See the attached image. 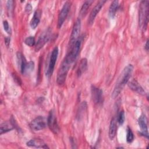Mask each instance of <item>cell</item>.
Here are the masks:
<instances>
[{"label":"cell","mask_w":149,"mask_h":149,"mask_svg":"<svg viewBox=\"0 0 149 149\" xmlns=\"http://www.w3.org/2000/svg\"><path fill=\"white\" fill-rule=\"evenodd\" d=\"M133 70V66L132 65H128L124 68L118 79L114 90L112 92V95L113 98L118 97L122 91L125 84L128 83L132 74Z\"/></svg>","instance_id":"obj_1"},{"label":"cell","mask_w":149,"mask_h":149,"mask_svg":"<svg viewBox=\"0 0 149 149\" xmlns=\"http://www.w3.org/2000/svg\"><path fill=\"white\" fill-rule=\"evenodd\" d=\"M148 1H143L140 3L139 8V24L143 31H146L148 24Z\"/></svg>","instance_id":"obj_2"},{"label":"cell","mask_w":149,"mask_h":149,"mask_svg":"<svg viewBox=\"0 0 149 149\" xmlns=\"http://www.w3.org/2000/svg\"><path fill=\"white\" fill-rule=\"evenodd\" d=\"M81 43V40L78 39L71 47H69L70 50L68 51L66 56L64 58L69 64L71 65L76 59L80 52Z\"/></svg>","instance_id":"obj_3"},{"label":"cell","mask_w":149,"mask_h":149,"mask_svg":"<svg viewBox=\"0 0 149 149\" xmlns=\"http://www.w3.org/2000/svg\"><path fill=\"white\" fill-rule=\"evenodd\" d=\"M70 67V64L68 63L64 59L58 69L57 73L56 82L58 84L62 85L65 83Z\"/></svg>","instance_id":"obj_4"},{"label":"cell","mask_w":149,"mask_h":149,"mask_svg":"<svg viewBox=\"0 0 149 149\" xmlns=\"http://www.w3.org/2000/svg\"><path fill=\"white\" fill-rule=\"evenodd\" d=\"M47 125V119L41 116L34 119L30 124V127L33 131H39L44 129Z\"/></svg>","instance_id":"obj_5"},{"label":"cell","mask_w":149,"mask_h":149,"mask_svg":"<svg viewBox=\"0 0 149 149\" xmlns=\"http://www.w3.org/2000/svg\"><path fill=\"white\" fill-rule=\"evenodd\" d=\"M70 6H71V3L70 2L67 1L64 3L58 15V29H60L62 27L63 23L66 20L68 15V13L69 12Z\"/></svg>","instance_id":"obj_6"},{"label":"cell","mask_w":149,"mask_h":149,"mask_svg":"<svg viewBox=\"0 0 149 149\" xmlns=\"http://www.w3.org/2000/svg\"><path fill=\"white\" fill-rule=\"evenodd\" d=\"M47 125L51 131L54 134H57L59 132V127L57 122V119L55 112L51 110L47 118Z\"/></svg>","instance_id":"obj_7"},{"label":"cell","mask_w":149,"mask_h":149,"mask_svg":"<svg viewBox=\"0 0 149 149\" xmlns=\"http://www.w3.org/2000/svg\"><path fill=\"white\" fill-rule=\"evenodd\" d=\"M58 48L57 47H55L52 52H51V55L50 56V59H49V65H48V68L47 69V70L46 72V75L48 77H50L54 70V68H55V63L58 58Z\"/></svg>","instance_id":"obj_8"},{"label":"cell","mask_w":149,"mask_h":149,"mask_svg":"<svg viewBox=\"0 0 149 149\" xmlns=\"http://www.w3.org/2000/svg\"><path fill=\"white\" fill-rule=\"evenodd\" d=\"M80 29H81V20L80 19H77L73 26V27L72 31V33H71V36L69 40L70 47H71L76 42V41L79 39L78 38L80 34Z\"/></svg>","instance_id":"obj_9"},{"label":"cell","mask_w":149,"mask_h":149,"mask_svg":"<svg viewBox=\"0 0 149 149\" xmlns=\"http://www.w3.org/2000/svg\"><path fill=\"white\" fill-rule=\"evenodd\" d=\"M91 97L94 102L97 105L101 104L103 102L102 91L95 86L91 87Z\"/></svg>","instance_id":"obj_10"},{"label":"cell","mask_w":149,"mask_h":149,"mask_svg":"<svg viewBox=\"0 0 149 149\" xmlns=\"http://www.w3.org/2000/svg\"><path fill=\"white\" fill-rule=\"evenodd\" d=\"M105 2H106V1H100L96 4V5L94 7V8L91 11L89 17H88V24L90 25L93 24L97 15L100 11L101 9L102 8V7L103 6V5Z\"/></svg>","instance_id":"obj_11"},{"label":"cell","mask_w":149,"mask_h":149,"mask_svg":"<svg viewBox=\"0 0 149 149\" xmlns=\"http://www.w3.org/2000/svg\"><path fill=\"white\" fill-rule=\"evenodd\" d=\"M50 31L49 30H47L45 32H44L39 38L38 40L37 43L36 44L35 47V50L36 51H38L41 48L43 47V46L48 41L49 39V35Z\"/></svg>","instance_id":"obj_12"},{"label":"cell","mask_w":149,"mask_h":149,"mask_svg":"<svg viewBox=\"0 0 149 149\" xmlns=\"http://www.w3.org/2000/svg\"><path fill=\"white\" fill-rule=\"evenodd\" d=\"M138 123L139 127L141 129V133L142 135L146 137H148V127H147V119L146 116L142 114L139 117L138 120Z\"/></svg>","instance_id":"obj_13"},{"label":"cell","mask_w":149,"mask_h":149,"mask_svg":"<svg viewBox=\"0 0 149 149\" xmlns=\"http://www.w3.org/2000/svg\"><path fill=\"white\" fill-rule=\"evenodd\" d=\"M128 86L129 88L134 92L140 94V95H145L146 92L143 88L140 86V84L136 81V80H133L128 83Z\"/></svg>","instance_id":"obj_14"},{"label":"cell","mask_w":149,"mask_h":149,"mask_svg":"<svg viewBox=\"0 0 149 149\" xmlns=\"http://www.w3.org/2000/svg\"><path fill=\"white\" fill-rule=\"evenodd\" d=\"M27 146L30 147H35V148H48L47 144L44 142L43 140L40 139H33L30 141L27 142Z\"/></svg>","instance_id":"obj_15"},{"label":"cell","mask_w":149,"mask_h":149,"mask_svg":"<svg viewBox=\"0 0 149 149\" xmlns=\"http://www.w3.org/2000/svg\"><path fill=\"white\" fill-rule=\"evenodd\" d=\"M117 132V124L116 120L115 118L111 119L109 127V132L108 136L111 140H113L116 136Z\"/></svg>","instance_id":"obj_16"},{"label":"cell","mask_w":149,"mask_h":149,"mask_svg":"<svg viewBox=\"0 0 149 149\" xmlns=\"http://www.w3.org/2000/svg\"><path fill=\"white\" fill-rule=\"evenodd\" d=\"M41 12L39 10H36L34 13V15L30 21V26L33 29H35L38 25L40 22Z\"/></svg>","instance_id":"obj_17"},{"label":"cell","mask_w":149,"mask_h":149,"mask_svg":"<svg viewBox=\"0 0 149 149\" xmlns=\"http://www.w3.org/2000/svg\"><path fill=\"white\" fill-rule=\"evenodd\" d=\"M16 56H17V62H18V65L20 66V71H21L22 73L23 74L27 62H26V60L24 55H23V54L21 52H17V54H16Z\"/></svg>","instance_id":"obj_18"},{"label":"cell","mask_w":149,"mask_h":149,"mask_svg":"<svg viewBox=\"0 0 149 149\" xmlns=\"http://www.w3.org/2000/svg\"><path fill=\"white\" fill-rule=\"evenodd\" d=\"M119 8V2L118 1H113L112 2L109 8V15L111 18H113L115 16L116 12Z\"/></svg>","instance_id":"obj_19"},{"label":"cell","mask_w":149,"mask_h":149,"mask_svg":"<svg viewBox=\"0 0 149 149\" xmlns=\"http://www.w3.org/2000/svg\"><path fill=\"white\" fill-rule=\"evenodd\" d=\"M87 68V61L86 58H83L79 64V66L77 69V76H80L82 73H83Z\"/></svg>","instance_id":"obj_20"},{"label":"cell","mask_w":149,"mask_h":149,"mask_svg":"<svg viewBox=\"0 0 149 149\" xmlns=\"http://www.w3.org/2000/svg\"><path fill=\"white\" fill-rule=\"evenodd\" d=\"M93 2V1H90V0L89 1H86L84 2V3L81 6V8L80 10V15L81 17L85 16V15L87 13L88 8H90V6H91V5Z\"/></svg>","instance_id":"obj_21"},{"label":"cell","mask_w":149,"mask_h":149,"mask_svg":"<svg viewBox=\"0 0 149 149\" xmlns=\"http://www.w3.org/2000/svg\"><path fill=\"white\" fill-rule=\"evenodd\" d=\"M13 129V125L12 123L8 122H4L1 125V129H0V134H2L4 133L10 131Z\"/></svg>","instance_id":"obj_22"},{"label":"cell","mask_w":149,"mask_h":149,"mask_svg":"<svg viewBox=\"0 0 149 149\" xmlns=\"http://www.w3.org/2000/svg\"><path fill=\"white\" fill-rule=\"evenodd\" d=\"M34 68V62H32V61H30L29 62L27 63V65L25 67V69L24 70V72H23V74H29L30 73H31L33 70Z\"/></svg>","instance_id":"obj_23"},{"label":"cell","mask_w":149,"mask_h":149,"mask_svg":"<svg viewBox=\"0 0 149 149\" xmlns=\"http://www.w3.org/2000/svg\"><path fill=\"white\" fill-rule=\"evenodd\" d=\"M134 139V135L133 133L129 127H127V130H126V141L127 143H130L133 141Z\"/></svg>","instance_id":"obj_24"},{"label":"cell","mask_w":149,"mask_h":149,"mask_svg":"<svg viewBox=\"0 0 149 149\" xmlns=\"http://www.w3.org/2000/svg\"><path fill=\"white\" fill-rule=\"evenodd\" d=\"M24 43L29 47H32L34 45L36 44L34 37L33 36H30L27 37L24 40Z\"/></svg>","instance_id":"obj_25"},{"label":"cell","mask_w":149,"mask_h":149,"mask_svg":"<svg viewBox=\"0 0 149 149\" xmlns=\"http://www.w3.org/2000/svg\"><path fill=\"white\" fill-rule=\"evenodd\" d=\"M125 112L123 111H120L118 115V117H117V122L120 124V125H122L124 122H125Z\"/></svg>","instance_id":"obj_26"},{"label":"cell","mask_w":149,"mask_h":149,"mask_svg":"<svg viewBox=\"0 0 149 149\" xmlns=\"http://www.w3.org/2000/svg\"><path fill=\"white\" fill-rule=\"evenodd\" d=\"M13 1H8L7 2V10L9 15H11L13 12Z\"/></svg>","instance_id":"obj_27"},{"label":"cell","mask_w":149,"mask_h":149,"mask_svg":"<svg viewBox=\"0 0 149 149\" xmlns=\"http://www.w3.org/2000/svg\"><path fill=\"white\" fill-rule=\"evenodd\" d=\"M3 26L5 31H6L8 33H10V27L8 24V22L6 20H5L3 22Z\"/></svg>","instance_id":"obj_28"},{"label":"cell","mask_w":149,"mask_h":149,"mask_svg":"<svg viewBox=\"0 0 149 149\" xmlns=\"http://www.w3.org/2000/svg\"><path fill=\"white\" fill-rule=\"evenodd\" d=\"M5 43L6 44V45L7 47H8L9 45V44H10V38L9 37H6L5 38Z\"/></svg>","instance_id":"obj_29"},{"label":"cell","mask_w":149,"mask_h":149,"mask_svg":"<svg viewBox=\"0 0 149 149\" xmlns=\"http://www.w3.org/2000/svg\"><path fill=\"white\" fill-rule=\"evenodd\" d=\"M31 9V6L30 5V4H27L26 6V11H30Z\"/></svg>","instance_id":"obj_30"},{"label":"cell","mask_w":149,"mask_h":149,"mask_svg":"<svg viewBox=\"0 0 149 149\" xmlns=\"http://www.w3.org/2000/svg\"><path fill=\"white\" fill-rule=\"evenodd\" d=\"M144 48H145V49H146V50L147 51H148V48H149V47H148V40H147Z\"/></svg>","instance_id":"obj_31"}]
</instances>
